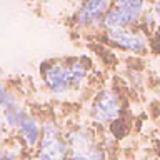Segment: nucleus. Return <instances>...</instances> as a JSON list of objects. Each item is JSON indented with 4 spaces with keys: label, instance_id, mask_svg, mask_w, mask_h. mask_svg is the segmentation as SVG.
Returning a JSON list of instances; mask_svg holds the SVG:
<instances>
[{
    "label": "nucleus",
    "instance_id": "2",
    "mask_svg": "<svg viewBox=\"0 0 160 160\" xmlns=\"http://www.w3.org/2000/svg\"><path fill=\"white\" fill-rule=\"evenodd\" d=\"M63 133L68 145V160H105V148L90 127L77 123Z\"/></svg>",
    "mask_w": 160,
    "mask_h": 160
},
{
    "label": "nucleus",
    "instance_id": "11",
    "mask_svg": "<svg viewBox=\"0 0 160 160\" xmlns=\"http://www.w3.org/2000/svg\"><path fill=\"white\" fill-rule=\"evenodd\" d=\"M23 153L25 150L22 148V145L12 137L0 143V160H20Z\"/></svg>",
    "mask_w": 160,
    "mask_h": 160
},
{
    "label": "nucleus",
    "instance_id": "10",
    "mask_svg": "<svg viewBox=\"0 0 160 160\" xmlns=\"http://www.w3.org/2000/svg\"><path fill=\"white\" fill-rule=\"evenodd\" d=\"M20 102V97L15 90L10 87V85L5 82V77H3V72L0 68V112L12 105L18 103Z\"/></svg>",
    "mask_w": 160,
    "mask_h": 160
},
{
    "label": "nucleus",
    "instance_id": "12",
    "mask_svg": "<svg viewBox=\"0 0 160 160\" xmlns=\"http://www.w3.org/2000/svg\"><path fill=\"white\" fill-rule=\"evenodd\" d=\"M150 13H152V17L155 20V25L157 27H160V0H157V2L153 3L152 10H150Z\"/></svg>",
    "mask_w": 160,
    "mask_h": 160
},
{
    "label": "nucleus",
    "instance_id": "9",
    "mask_svg": "<svg viewBox=\"0 0 160 160\" xmlns=\"http://www.w3.org/2000/svg\"><path fill=\"white\" fill-rule=\"evenodd\" d=\"M27 112H28V108L25 107L22 102L15 103V105H12V107H8V108H5V110L0 112V113H2V118H3V123H5V128H7V132H8L10 137L15 133L18 123L22 122V118L25 117V113H27Z\"/></svg>",
    "mask_w": 160,
    "mask_h": 160
},
{
    "label": "nucleus",
    "instance_id": "7",
    "mask_svg": "<svg viewBox=\"0 0 160 160\" xmlns=\"http://www.w3.org/2000/svg\"><path fill=\"white\" fill-rule=\"evenodd\" d=\"M42 122L43 120L38 117L37 113H33L32 110H28L25 113V117L22 118V122L18 123L15 133L12 135V138H15L17 142L22 145V148L25 152H33L38 145L40 133H42Z\"/></svg>",
    "mask_w": 160,
    "mask_h": 160
},
{
    "label": "nucleus",
    "instance_id": "4",
    "mask_svg": "<svg viewBox=\"0 0 160 160\" xmlns=\"http://www.w3.org/2000/svg\"><path fill=\"white\" fill-rule=\"evenodd\" d=\"M145 7L147 0H113L102 22V27L105 30L133 27L140 23L145 13Z\"/></svg>",
    "mask_w": 160,
    "mask_h": 160
},
{
    "label": "nucleus",
    "instance_id": "6",
    "mask_svg": "<svg viewBox=\"0 0 160 160\" xmlns=\"http://www.w3.org/2000/svg\"><path fill=\"white\" fill-rule=\"evenodd\" d=\"M105 38L112 45H115L120 50H127L130 53L142 55L148 50V42L147 35L132 28H115V30H107Z\"/></svg>",
    "mask_w": 160,
    "mask_h": 160
},
{
    "label": "nucleus",
    "instance_id": "8",
    "mask_svg": "<svg viewBox=\"0 0 160 160\" xmlns=\"http://www.w3.org/2000/svg\"><path fill=\"white\" fill-rule=\"evenodd\" d=\"M110 5L112 0H83L82 7L75 15V27L82 30L100 27Z\"/></svg>",
    "mask_w": 160,
    "mask_h": 160
},
{
    "label": "nucleus",
    "instance_id": "5",
    "mask_svg": "<svg viewBox=\"0 0 160 160\" xmlns=\"http://www.w3.org/2000/svg\"><path fill=\"white\" fill-rule=\"evenodd\" d=\"M122 113V98L112 88H102L90 102L88 115L97 125H108L115 122Z\"/></svg>",
    "mask_w": 160,
    "mask_h": 160
},
{
    "label": "nucleus",
    "instance_id": "1",
    "mask_svg": "<svg viewBox=\"0 0 160 160\" xmlns=\"http://www.w3.org/2000/svg\"><path fill=\"white\" fill-rule=\"evenodd\" d=\"M90 63L85 58H50L40 65L42 83L48 93L55 97H67L78 92L87 83Z\"/></svg>",
    "mask_w": 160,
    "mask_h": 160
},
{
    "label": "nucleus",
    "instance_id": "14",
    "mask_svg": "<svg viewBox=\"0 0 160 160\" xmlns=\"http://www.w3.org/2000/svg\"><path fill=\"white\" fill-rule=\"evenodd\" d=\"M158 43H160V27H158Z\"/></svg>",
    "mask_w": 160,
    "mask_h": 160
},
{
    "label": "nucleus",
    "instance_id": "3",
    "mask_svg": "<svg viewBox=\"0 0 160 160\" xmlns=\"http://www.w3.org/2000/svg\"><path fill=\"white\" fill-rule=\"evenodd\" d=\"M35 160H68V145L62 127L53 118L42 122V133L37 148L33 150Z\"/></svg>",
    "mask_w": 160,
    "mask_h": 160
},
{
    "label": "nucleus",
    "instance_id": "13",
    "mask_svg": "<svg viewBox=\"0 0 160 160\" xmlns=\"http://www.w3.org/2000/svg\"><path fill=\"white\" fill-rule=\"evenodd\" d=\"M10 135L5 128V123H3V118H2V113H0V143H3L5 140H8Z\"/></svg>",
    "mask_w": 160,
    "mask_h": 160
}]
</instances>
